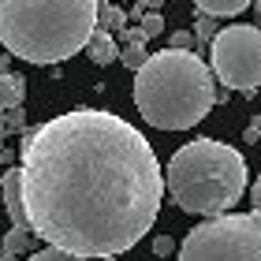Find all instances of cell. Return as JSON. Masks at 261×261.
I'll use <instances>...</instances> for the list:
<instances>
[{
  "instance_id": "6",
  "label": "cell",
  "mask_w": 261,
  "mask_h": 261,
  "mask_svg": "<svg viewBox=\"0 0 261 261\" xmlns=\"http://www.w3.org/2000/svg\"><path fill=\"white\" fill-rule=\"evenodd\" d=\"M209 71L224 90L254 93L261 86V27H220L209 41Z\"/></svg>"
},
{
  "instance_id": "21",
  "label": "cell",
  "mask_w": 261,
  "mask_h": 261,
  "mask_svg": "<svg viewBox=\"0 0 261 261\" xmlns=\"http://www.w3.org/2000/svg\"><path fill=\"white\" fill-rule=\"evenodd\" d=\"M250 201H254V213L261 217V175H257V183H254V191H250Z\"/></svg>"
},
{
  "instance_id": "5",
  "label": "cell",
  "mask_w": 261,
  "mask_h": 261,
  "mask_svg": "<svg viewBox=\"0 0 261 261\" xmlns=\"http://www.w3.org/2000/svg\"><path fill=\"white\" fill-rule=\"evenodd\" d=\"M179 261H261V217L224 213L187 231Z\"/></svg>"
},
{
  "instance_id": "4",
  "label": "cell",
  "mask_w": 261,
  "mask_h": 261,
  "mask_svg": "<svg viewBox=\"0 0 261 261\" xmlns=\"http://www.w3.org/2000/svg\"><path fill=\"white\" fill-rule=\"evenodd\" d=\"M164 191L183 213L224 217L246 191V157L220 138H194L172 153Z\"/></svg>"
},
{
  "instance_id": "29",
  "label": "cell",
  "mask_w": 261,
  "mask_h": 261,
  "mask_svg": "<svg viewBox=\"0 0 261 261\" xmlns=\"http://www.w3.org/2000/svg\"><path fill=\"white\" fill-rule=\"evenodd\" d=\"M0 64H4V56H0Z\"/></svg>"
},
{
  "instance_id": "13",
  "label": "cell",
  "mask_w": 261,
  "mask_h": 261,
  "mask_svg": "<svg viewBox=\"0 0 261 261\" xmlns=\"http://www.w3.org/2000/svg\"><path fill=\"white\" fill-rule=\"evenodd\" d=\"M116 60H123V67H127V71H138L142 64L149 60V53H146V45H123Z\"/></svg>"
},
{
  "instance_id": "22",
  "label": "cell",
  "mask_w": 261,
  "mask_h": 261,
  "mask_svg": "<svg viewBox=\"0 0 261 261\" xmlns=\"http://www.w3.org/2000/svg\"><path fill=\"white\" fill-rule=\"evenodd\" d=\"M138 4H142V11H161L164 0H138Z\"/></svg>"
},
{
  "instance_id": "16",
  "label": "cell",
  "mask_w": 261,
  "mask_h": 261,
  "mask_svg": "<svg viewBox=\"0 0 261 261\" xmlns=\"http://www.w3.org/2000/svg\"><path fill=\"white\" fill-rule=\"evenodd\" d=\"M194 38H198V41H213V38H217V19L201 15V19L194 22Z\"/></svg>"
},
{
  "instance_id": "8",
  "label": "cell",
  "mask_w": 261,
  "mask_h": 261,
  "mask_svg": "<svg viewBox=\"0 0 261 261\" xmlns=\"http://www.w3.org/2000/svg\"><path fill=\"white\" fill-rule=\"evenodd\" d=\"M22 97H27V79L11 75V71H0V112L19 109Z\"/></svg>"
},
{
  "instance_id": "27",
  "label": "cell",
  "mask_w": 261,
  "mask_h": 261,
  "mask_svg": "<svg viewBox=\"0 0 261 261\" xmlns=\"http://www.w3.org/2000/svg\"><path fill=\"white\" fill-rule=\"evenodd\" d=\"M254 8H257V15H261V0H254Z\"/></svg>"
},
{
  "instance_id": "11",
  "label": "cell",
  "mask_w": 261,
  "mask_h": 261,
  "mask_svg": "<svg viewBox=\"0 0 261 261\" xmlns=\"http://www.w3.org/2000/svg\"><path fill=\"white\" fill-rule=\"evenodd\" d=\"M127 27V11L116 8L112 0H97V30L112 34V30H123Z\"/></svg>"
},
{
  "instance_id": "1",
  "label": "cell",
  "mask_w": 261,
  "mask_h": 261,
  "mask_svg": "<svg viewBox=\"0 0 261 261\" xmlns=\"http://www.w3.org/2000/svg\"><path fill=\"white\" fill-rule=\"evenodd\" d=\"M27 228L75 257H120L157 224L164 168L138 127L105 109H71L22 130Z\"/></svg>"
},
{
  "instance_id": "20",
  "label": "cell",
  "mask_w": 261,
  "mask_h": 261,
  "mask_svg": "<svg viewBox=\"0 0 261 261\" xmlns=\"http://www.w3.org/2000/svg\"><path fill=\"white\" fill-rule=\"evenodd\" d=\"M246 142H261V116H254L250 127H246Z\"/></svg>"
},
{
  "instance_id": "24",
  "label": "cell",
  "mask_w": 261,
  "mask_h": 261,
  "mask_svg": "<svg viewBox=\"0 0 261 261\" xmlns=\"http://www.w3.org/2000/svg\"><path fill=\"white\" fill-rule=\"evenodd\" d=\"M0 261H19V254H0Z\"/></svg>"
},
{
  "instance_id": "15",
  "label": "cell",
  "mask_w": 261,
  "mask_h": 261,
  "mask_svg": "<svg viewBox=\"0 0 261 261\" xmlns=\"http://www.w3.org/2000/svg\"><path fill=\"white\" fill-rule=\"evenodd\" d=\"M27 261H82L75 254H64V250H56V246H45V250H34Z\"/></svg>"
},
{
  "instance_id": "17",
  "label": "cell",
  "mask_w": 261,
  "mask_h": 261,
  "mask_svg": "<svg viewBox=\"0 0 261 261\" xmlns=\"http://www.w3.org/2000/svg\"><path fill=\"white\" fill-rule=\"evenodd\" d=\"M4 130H27V112H22V105L4 112Z\"/></svg>"
},
{
  "instance_id": "2",
  "label": "cell",
  "mask_w": 261,
  "mask_h": 261,
  "mask_svg": "<svg viewBox=\"0 0 261 261\" xmlns=\"http://www.w3.org/2000/svg\"><path fill=\"white\" fill-rule=\"evenodd\" d=\"M97 30V0H0V45L27 64H60Z\"/></svg>"
},
{
  "instance_id": "19",
  "label": "cell",
  "mask_w": 261,
  "mask_h": 261,
  "mask_svg": "<svg viewBox=\"0 0 261 261\" xmlns=\"http://www.w3.org/2000/svg\"><path fill=\"white\" fill-rule=\"evenodd\" d=\"M153 254H157V257L175 254V239H172V235H153Z\"/></svg>"
},
{
  "instance_id": "12",
  "label": "cell",
  "mask_w": 261,
  "mask_h": 261,
  "mask_svg": "<svg viewBox=\"0 0 261 261\" xmlns=\"http://www.w3.org/2000/svg\"><path fill=\"white\" fill-rule=\"evenodd\" d=\"M30 250H38V235L30 228H11L4 235V254H30Z\"/></svg>"
},
{
  "instance_id": "3",
  "label": "cell",
  "mask_w": 261,
  "mask_h": 261,
  "mask_svg": "<svg viewBox=\"0 0 261 261\" xmlns=\"http://www.w3.org/2000/svg\"><path fill=\"white\" fill-rule=\"evenodd\" d=\"M217 105V79L198 53L161 49L135 71V109L157 130L198 127Z\"/></svg>"
},
{
  "instance_id": "14",
  "label": "cell",
  "mask_w": 261,
  "mask_h": 261,
  "mask_svg": "<svg viewBox=\"0 0 261 261\" xmlns=\"http://www.w3.org/2000/svg\"><path fill=\"white\" fill-rule=\"evenodd\" d=\"M138 30L146 34V41L149 38H161V34H164V15H161V11H146L142 22H138Z\"/></svg>"
},
{
  "instance_id": "28",
  "label": "cell",
  "mask_w": 261,
  "mask_h": 261,
  "mask_svg": "<svg viewBox=\"0 0 261 261\" xmlns=\"http://www.w3.org/2000/svg\"><path fill=\"white\" fill-rule=\"evenodd\" d=\"M0 149H4V135H0Z\"/></svg>"
},
{
  "instance_id": "26",
  "label": "cell",
  "mask_w": 261,
  "mask_h": 261,
  "mask_svg": "<svg viewBox=\"0 0 261 261\" xmlns=\"http://www.w3.org/2000/svg\"><path fill=\"white\" fill-rule=\"evenodd\" d=\"M0 135H4V112H0Z\"/></svg>"
},
{
  "instance_id": "9",
  "label": "cell",
  "mask_w": 261,
  "mask_h": 261,
  "mask_svg": "<svg viewBox=\"0 0 261 261\" xmlns=\"http://www.w3.org/2000/svg\"><path fill=\"white\" fill-rule=\"evenodd\" d=\"M86 53H90V60L97 64V67H109L116 56H120V45L112 41V34H105V30H93V38L86 41Z\"/></svg>"
},
{
  "instance_id": "10",
  "label": "cell",
  "mask_w": 261,
  "mask_h": 261,
  "mask_svg": "<svg viewBox=\"0 0 261 261\" xmlns=\"http://www.w3.org/2000/svg\"><path fill=\"white\" fill-rule=\"evenodd\" d=\"M254 0H194V8L201 11V15H209V19H228V15H239V11H246Z\"/></svg>"
},
{
  "instance_id": "18",
  "label": "cell",
  "mask_w": 261,
  "mask_h": 261,
  "mask_svg": "<svg viewBox=\"0 0 261 261\" xmlns=\"http://www.w3.org/2000/svg\"><path fill=\"white\" fill-rule=\"evenodd\" d=\"M168 49H183V53H194V34L191 30H175L172 34V45Z\"/></svg>"
},
{
  "instance_id": "25",
  "label": "cell",
  "mask_w": 261,
  "mask_h": 261,
  "mask_svg": "<svg viewBox=\"0 0 261 261\" xmlns=\"http://www.w3.org/2000/svg\"><path fill=\"white\" fill-rule=\"evenodd\" d=\"M93 261H120V257H93Z\"/></svg>"
},
{
  "instance_id": "7",
  "label": "cell",
  "mask_w": 261,
  "mask_h": 261,
  "mask_svg": "<svg viewBox=\"0 0 261 261\" xmlns=\"http://www.w3.org/2000/svg\"><path fill=\"white\" fill-rule=\"evenodd\" d=\"M0 194H4V209L11 228H27V209H22V191H19V168L0 172Z\"/></svg>"
},
{
  "instance_id": "23",
  "label": "cell",
  "mask_w": 261,
  "mask_h": 261,
  "mask_svg": "<svg viewBox=\"0 0 261 261\" xmlns=\"http://www.w3.org/2000/svg\"><path fill=\"white\" fill-rule=\"evenodd\" d=\"M142 15H146V11H142V4L135 0V4H130V11H127V19H135V22H142Z\"/></svg>"
}]
</instances>
